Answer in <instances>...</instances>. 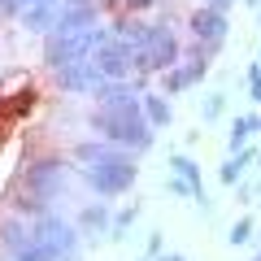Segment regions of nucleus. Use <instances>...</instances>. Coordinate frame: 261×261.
Listing matches in <instances>:
<instances>
[{
	"instance_id": "393cba45",
	"label": "nucleus",
	"mask_w": 261,
	"mask_h": 261,
	"mask_svg": "<svg viewBox=\"0 0 261 261\" xmlns=\"http://www.w3.org/2000/svg\"><path fill=\"white\" fill-rule=\"evenodd\" d=\"M157 261H187L183 252H166V257H157Z\"/></svg>"
},
{
	"instance_id": "5701e85b",
	"label": "nucleus",
	"mask_w": 261,
	"mask_h": 261,
	"mask_svg": "<svg viewBox=\"0 0 261 261\" xmlns=\"http://www.w3.org/2000/svg\"><path fill=\"white\" fill-rule=\"evenodd\" d=\"M118 5H126V9H148V5H157V0H118Z\"/></svg>"
},
{
	"instance_id": "6e6552de",
	"label": "nucleus",
	"mask_w": 261,
	"mask_h": 261,
	"mask_svg": "<svg viewBox=\"0 0 261 261\" xmlns=\"http://www.w3.org/2000/svg\"><path fill=\"white\" fill-rule=\"evenodd\" d=\"M187 27H192V35H196V44H205L209 53H214L218 44H222L226 39V13L222 9H196L192 18H187Z\"/></svg>"
},
{
	"instance_id": "f3484780",
	"label": "nucleus",
	"mask_w": 261,
	"mask_h": 261,
	"mask_svg": "<svg viewBox=\"0 0 261 261\" xmlns=\"http://www.w3.org/2000/svg\"><path fill=\"white\" fill-rule=\"evenodd\" d=\"M252 130H261V118H257V113H244V118H235V122H231V135H226L231 152H240L244 144H248V135H252Z\"/></svg>"
},
{
	"instance_id": "b1692460",
	"label": "nucleus",
	"mask_w": 261,
	"mask_h": 261,
	"mask_svg": "<svg viewBox=\"0 0 261 261\" xmlns=\"http://www.w3.org/2000/svg\"><path fill=\"white\" fill-rule=\"evenodd\" d=\"M27 5H31V0H9L5 9H9V13H22V9H27Z\"/></svg>"
},
{
	"instance_id": "4be33fe9",
	"label": "nucleus",
	"mask_w": 261,
	"mask_h": 261,
	"mask_svg": "<svg viewBox=\"0 0 261 261\" xmlns=\"http://www.w3.org/2000/svg\"><path fill=\"white\" fill-rule=\"evenodd\" d=\"M170 192H174V196H192V200H196L192 183H183V178H178V174H170Z\"/></svg>"
},
{
	"instance_id": "cd10ccee",
	"label": "nucleus",
	"mask_w": 261,
	"mask_h": 261,
	"mask_svg": "<svg viewBox=\"0 0 261 261\" xmlns=\"http://www.w3.org/2000/svg\"><path fill=\"white\" fill-rule=\"evenodd\" d=\"M252 261H261V248H257V252H252Z\"/></svg>"
},
{
	"instance_id": "7ed1b4c3",
	"label": "nucleus",
	"mask_w": 261,
	"mask_h": 261,
	"mask_svg": "<svg viewBox=\"0 0 261 261\" xmlns=\"http://www.w3.org/2000/svg\"><path fill=\"white\" fill-rule=\"evenodd\" d=\"M135 174H140V166L130 161V152L126 148H113V144L96 161H87V183L96 187V196H122V192H130Z\"/></svg>"
},
{
	"instance_id": "423d86ee",
	"label": "nucleus",
	"mask_w": 261,
	"mask_h": 261,
	"mask_svg": "<svg viewBox=\"0 0 261 261\" xmlns=\"http://www.w3.org/2000/svg\"><path fill=\"white\" fill-rule=\"evenodd\" d=\"M65 187H70V166H65L61 157H44V161H35V166H27L22 192H31V196H39V200L53 205Z\"/></svg>"
},
{
	"instance_id": "9d476101",
	"label": "nucleus",
	"mask_w": 261,
	"mask_h": 261,
	"mask_svg": "<svg viewBox=\"0 0 261 261\" xmlns=\"http://www.w3.org/2000/svg\"><path fill=\"white\" fill-rule=\"evenodd\" d=\"M92 27H96V5H92V0L61 5V13H57V22H53L57 35H74V31H92Z\"/></svg>"
},
{
	"instance_id": "c756f323",
	"label": "nucleus",
	"mask_w": 261,
	"mask_h": 261,
	"mask_svg": "<svg viewBox=\"0 0 261 261\" xmlns=\"http://www.w3.org/2000/svg\"><path fill=\"white\" fill-rule=\"evenodd\" d=\"M257 65H261V57H257Z\"/></svg>"
},
{
	"instance_id": "4468645a",
	"label": "nucleus",
	"mask_w": 261,
	"mask_h": 261,
	"mask_svg": "<svg viewBox=\"0 0 261 261\" xmlns=\"http://www.w3.org/2000/svg\"><path fill=\"white\" fill-rule=\"evenodd\" d=\"M92 100H96V105H126V100H140V92H135L126 79H105V83L96 87Z\"/></svg>"
},
{
	"instance_id": "2eb2a0df",
	"label": "nucleus",
	"mask_w": 261,
	"mask_h": 261,
	"mask_svg": "<svg viewBox=\"0 0 261 261\" xmlns=\"http://www.w3.org/2000/svg\"><path fill=\"white\" fill-rule=\"evenodd\" d=\"M140 105H144V118H148V126H152V130H157V126H170L174 109H170L166 96H157V92H140Z\"/></svg>"
},
{
	"instance_id": "f03ea898",
	"label": "nucleus",
	"mask_w": 261,
	"mask_h": 261,
	"mask_svg": "<svg viewBox=\"0 0 261 261\" xmlns=\"http://www.w3.org/2000/svg\"><path fill=\"white\" fill-rule=\"evenodd\" d=\"M113 35H122L130 48H135V61H140L144 74H148V70L166 74L170 65L183 61L178 35H174L170 27H148V22H118V27H113Z\"/></svg>"
},
{
	"instance_id": "ddd939ff",
	"label": "nucleus",
	"mask_w": 261,
	"mask_h": 261,
	"mask_svg": "<svg viewBox=\"0 0 261 261\" xmlns=\"http://www.w3.org/2000/svg\"><path fill=\"white\" fill-rule=\"evenodd\" d=\"M109 226H113V218H109V205L105 200H96V205H87L83 214H79V231L83 235H109Z\"/></svg>"
},
{
	"instance_id": "a211bd4d",
	"label": "nucleus",
	"mask_w": 261,
	"mask_h": 261,
	"mask_svg": "<svg viewBox=\"0 0 261 261\" xmlns=\"http://www.w3.org/2000/svg\"><path fill=\"white\" fill-rule=\"evenodd\" d=\"M222 109H226V92H209L205 105H200V118L214 122V118H222Z\"/></svg>"
},
{
	"instance_id": "f8f14e48",
	"label": "nucleus",
	"mask_w": 261,
	"mask_h": 261,
	"mask_svg": "<svg viewBox=\"0 0 261 261\" xmlns=\"http://www.w3.org/2000/svg\"><path fill=\"white\" fill-rule=\"evenodd\" d=\"M57 13H61V0H31L22 9V27L27 31H53Z\"/></svg>"
},
{
	"instance_id": "1a4fd4ad",
	"label": "nucleus",
	"mask_w": 261,
	"mask_h": 261,
	"mask_svg": "<svg viewBox=\"0 0 261 261\" xmlns=\"http://www.w3.org/2000/svg\"><path fill=\"white\" fill-rule=\"evenodd\" d=\"M57 83H61V92L96 96V87L105 83V74L96 70V61H79V65H65V70H57Z\"/></svg>"
},
{
	"instance_id": "dca6fc26",
	"label": "nucleus",
	"mask_w": 261,
	"mask_h": 261,
	"mask_svg": "<svg viewBox=\"0 0 261 261\" xmlns=\"http://www.w3.org/2000/svg\"><path fill=\"white\" fill-rule=\"evenodd\" d=\"M252 157H257L252 148H240V152H231V157L222 161V170H218V178H222L226 187H235V183L244 178V170H248V161H252Z\"/></svg>"
},
{
	"instance_id": "c85d7f7f",
	"label": "nucleus",
	"mask_w": 261,
	"mask_h": 261,
	"mask_svg": "<svg viewBox=\"0 0 261 261\" xmlns=\"http://www.w3.org/2000/svg\"><path fill=\"white\" fill-rule=\"evenodd\" d=\"M65 5H79V0H65Z\"/></svg>"
},
{
	"instance_id": "a878e982",
	"label": "nucleus",
	"mask_w": 261,
	"mask_h": 261,
	"mask_svg": "<svg viewBox=\"0 0 261 261\" xmlns=\"http://www.w3.org/2000/svg\"><path fill=\"white\" fill-rule=\"evenodd\" d=\"M226 5H231V0H209V9H222V13H226Z\"/></svg>"
},
{
	"instance_id": "0eeeda50",
	"label": "nucleus",
	"mask_w": 261,
	"mask_h": 261,
	"mask_svg": "<svg viewBox=\"0 0 261 261\" xmlns=\"http://www.w3.org/2000/svg\"><path fill=\"white\" fill-rule=\"evenodd\" d=\"M92 61H96V70H100L105 79H130V70H140V61H135V48H130L122 35H113V31L100 39V44H96Z\"/></svg>"
},
{
	"instance_id": "6ab92c4d",
	"label": "nucleus",
	"mask_w": 261,
	"mask_h": 261,
	"mask_svg": "<svg viewBox=\"0 0 261 261\" xmlns=\"http://www.w3.org/2000/svg\"><path fill=\"white\" fill-rule=\"evenodd\" d=\"M135 218H140V205H130V209H122V214L113 218L109 235H113V240H122V231H130V226H135Z\"/></svg>"
},
{
	"instance_id": "bb28decb",
	"label": "nucleus",
	"mask_w": 261,
	"mask_h": 261,
	"mask_svg": "<svg viewBox=\"0 0 261 261\" xmlns=\"http://www.w3.org/2000/svg\"><path fill=\"white\" fill-rule=\"evenodd\" d=\"M244 5H257V9H261V0H244Z\"/></svg>"
},
{
	"instance_id": "f257e3e1",
	"label": "nucleus",
	"mask_w": 261,
	"mask_h": 261,
	"mask_svg": "<svg viewBox=\"0 0 261 261\" xmlns=\"http://www.w3.org/2000/svg\"><path fill=\"white\" fill-rule=\"evenodd\" d=\"M87 122H92V130L100 135V140H109L113 148H126V152L152 148V126H148V118H144V105H140V100L96 105Z\"/></svg>"
},
{
	"instance_id": "39448f33",
	"label": "nucleus",
	"mask_w": 261,
	"mask_h": 261,
	"mask_svg": "<svg viewBox=\"0 0 261 261\" xmlns=\"http://www.w3.org/2000/svg\"><path fill=\"white\" fill-rule=\"evenodd\" d=\"M31 231H35V240L44 244L57 261H74L79 257V231L65 222V218H57L53 209L39 214V218H31Z\"/></svg>"
},
{
	"instance_id": "20e7f679",
	"label": "nucleus",
	"mask_w": 261,
	"mask_h": 261,
	"mask_svg": "<svg viewBox=\"0 0 261 261\" xmlns=\"http://www.w3.org/2000/svg\"><path fill=\"white\" fill-rule=\"evenodd\" d=\"M109 35V31L92 27V31H74V35H57V31H48V44H44V61L57 70H65V65H79V61H92L96 44Z\"/></svg>"
},
{
	"instance_id": "aec40b11",
	"label": "nucleus",
	"mask_w": 261,
	"mask_h": 261,
	"mask_svg": "<svg viewBox=\"0 0 261 261\" xmlns=\"http://www.w3.org/2000/svg\"><path fill=\"white\" fill-rule=\"evenodd\" d=\"M226 240H231V248H240V244H248V240H252V218H240V222L231 226V235H226Z\"/></svg>"
},
{
	"instance_id": "9b49d317",
	"label": "nucleus",
	"mask_w": 261,
	"mask_h": 261,
	"mask_svg": "<svg viewBox=\"0 0 261 261\" xmlns=\"http://www.w3.org/2000/svg\"><path fill=\"white\" fill-rule=\"evenodd\" d=\"M170 174H178L183 183H192V192H196V205L209 214V192H205V178H200V166H196L192 157H183V152H174L170 157Z\"/></svg>"
},
{
	"instance_id": "412c9836",
	"label": "nucleus",
	"mask_w": 261,
	"mask_h": 261,
	"mask_svg": "<svg viewBox=\"0 0 261 261\" xmlns=\"http://www.w3.org/2000/svg\"><path fill=\"white\" fill-rule=\"evenodd\" d=\"M248 92H252V100L261 105V65H257V61L248 65Z\"/></svg>"
}]
</instances>
